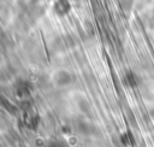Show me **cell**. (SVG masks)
I'll list each match as a JSON object with an SVG mask.
<instances>
[{"label": "cell", "mask_w": 154, "mask_h": 147, "mask_svg": "<svg viewBox=\"0 0 154 147\" xmlns=\"http://www.w3.org/2000/svg\"><path fill=\"white\" fill-rule=\"evenodd\" d=\"M47 147H66V146H64V145L60 143L59 141H51V142L47 145Z\"/></svg>", "instance_id": "10"}, {"label": "cell", "mask_w": 154, "mask_h": 147, "mask_svg": "<svg viewBox=\"0 0 154 147\" xmlns=\"http://www.w3.org/2000/svg\"><path fill=\"white\" fill-rule=\"evenodd\" d=\"M53 12L59 17H65L71 11V2L69 0H54Z\"/></svg>", "instance_id": "3"}, {"label": "cell", "mask_w": 154, "mask_h": 147, "mask_svg": "<svg viewBox=\"0 0 154 147\" xmlns=\"http://www.w3.org/2000/svg\"><path fill=\"white\" fill-rule=\"evenodd\" d=\"M53 82L57 87L64 88L72 83V75L67 70H59L53 76Z\"/></svg>", "instance_id": "1"}, {"label": "cell", "mask_w": 154, "mask_h": 147, "mask_svg": "<svg viewBox=\"0 0 154 147\" xmlns=\"http://www.w3.org/2000/svg\"><path fill=\"white\" fill-rule=\"evenodd\" d=\"M149 114H150V117L154 119V107H152V108L149 110Z\"/></svg>", "instance_id": "12"}, {"label": "cell", "mask_w": 154, "mask_h": 147, "mask_svg": "<svg viewBox=\"0 0 154 147\" xmlns=\"http://www.w3.org/2000/svg\"><path fill=\"white\" fill-rule=\"evenodd\" d=\"M76 128L83 135H93L95 131V127L87 120H78L76 124Z\"/></svg>", "instance_id": "5"}, {"label": "cell", "mask_w": 154, "mask_h": 147, "mask_svg": "<svg viewBox=\"0 0 154 147\" xmlns=\"http://www.w3.org/2000/svg\"><path fill=\"white\" fill-rule=\"evenodd\" d=\"M118 2H119L122 11L125 13H130L132 11L134 6L136 5V0H118Z\"/></svg>", "instance_id": "7"}, {"label": "cell", "mask_w": 154, "mask_h": 147, "mask_svg": "<svg viewBox=\"0 0 154 147\" xmlns=\"http://www.w3.org/2000/svg\"><path fill=\"white\" fill-rule=\"evenodd\" d=\"M149 23H150L152 28H154V11L152 12V14H150V17H149Z\"/></svg>", "instance_id": "11"}, {"label": "cell", "mask_w": 154, "mask_h": 147, "mask_svg": "<svg viewBox=\"0 0 154 147\" xmlns=\"http://www.w3.org/2000/svg\"><path fill=\"white\" fill-rule=\"evenodd\" d=\"M13 89H14V93H16L19 98H22V99L28 98V96L30 95V93H31V86H30V83H29L26 80H24V78L17 80L16 83L13 84Z\"/></svg>", "instance_id": "2"}, {"label": "cell", "mask_w": 154, "mask_h": 147, "mask_svg": "<svg viewBox=\"0 0 154 147\" xmlns=\"http://www.w3.org/2000/svg\"><path fill=\"white\" fill-rule=\"evenodd\" d=\"M78 107H79V110H81L82 112H84V113L89 112V102H88L85 99H83V98L78 99Z\"/></svg>", "instance_id": "9"}, {"label": "cell", "mask_w": 154, "mask_h": 147, "mask_svg": "<svg viewBox=\"0 0 154 147\" xmlns=\"http://www.w3.org/2000/svg\"><path fill=\"white\" fill-rule=\"evenodd\" d=\"M124 81H125L128 87L134 88V87L137 86V75L132 71H126L125 75H124Z\"/></svg>", "instance_id": "6"}, {"label": "cell", "mask_w": 154, "mask_h": 147, "mask_svg": "<svg viewBox=\"0 0 154 147\" xmlns=\"http://www.w3.org/2000/svg\"><path fill=\"white\" fill-rule=\"evenodd\" d=\"M23 120H24V124H25L28 128L35 130V129L37 128V125H38L40 118H38V116H37L36 113H32V112H30V111H26L25 114H24V117H23Z\"/></svg>", "instance_id": "4"}, {"label": "cell", "mask_w": 154, "mask_h": 147, "mask_svg": "<svg viewBox=\"0 0 154 147\" xmlns=\"http://www.w3.org/2000/svg\"><path fill=\"white\" fill-rule=\"evenodd\" d=\"M120 142L123 143V146H131L135 143V139L131 134V131H124L120 135Z\"/></svg>", "instance_id": "8"}]
</instances>
